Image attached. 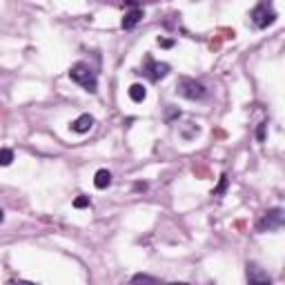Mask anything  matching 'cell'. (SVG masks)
<instances>
[{
  "mask_svg": "<svg viewBox=\"0 0 285 285\" xmlns=\"http://www.w3.org/2000/svg\"><path fill=\"white\" fill-rule=\"evenodd\" d=\"M245 274H247V281L249 285H270V274H267L263 267H258L256 263H247V270H245Z\"/></svg>",
  "mask_w": 285,
  "mask_h": 285,
  "instance_id": "8992f818",
  "label": "cell"
},
{
  "mask_svg": "<svg viewBox=\"0 0 285 285\" xmlns=\"http://www.w3.org/2000/svg\"><path fill=\"white\" fill-rule=\"evenodd\" d=\"M123 2H127V4H132V7H136L138 0H123Z\"/></svg>",
  "mask_w": 285,
  "mask_h": 285,
  "instance_id": "d6986e66",
  "label": "cell"
},
{
  "mask_svg": "<svg viewBox=\"0 0 285 285\" xmlns=\"http://www.w3.org/2000/svg\"><path fill=\"white\" fill-rule=\"evenodd\" d=\"M176 94L187 98V100H203L207 96V87L196 78H181L176 83Z\"/></svg>",
  "mask_w": 285,
  "mask_h": 285,
  "instance_id": "7a4b0ae2",
  "label": "cell"
},
{
  "mask_svg": "<svg viewBox=\"0 0 285 285\" xmlns=\"http://www.w3.org/2000/svg\"><path fill=\"white\" fill-rule=\"evenodd\" d=\"M94 185H96V190H107V187L111 185V172L109 169H98V172L94 174Z\"/></svg>",
  "mask_w": 285,
  "mask_h": 285,
  "instance_id": "9c48e42d",
  "label": "cell"
},
{
  "mask_svg": "<svg viewBox=\"0 0 285 285\" xmlns=\"http://www.w3.org/2000/svg\"><path fill=\"white\" fill-rule=\"evenodd\" d=\"M132 281L134 283H141V281H145V283H156L158 279H156V276H149V274H134Z\"/></svg>",
  "mask_w": 285,
  "mask_h": 285,
  "instance_id": "5bb4252c",
  "label": "cell"
},
{
  "mask_svg": "<svg viewBox=\"0 0 285 285\" xmlns=\"http://www.w3.org/2000/svg\"><path fill=\"white\" fill-rule=\"evenodd\" d=\"M141 20H142V9H141V7H134L132 11L125 13V18H123V22H120V27H123L125 31H129V29H134V27H136Z\"/></svg>",
  "mask_w": 285,
  "mask_h": 285,
  "instance_id": "ba28073f",
  "label": "cell"
},
{
  "mask_svg": "<svg viewBox=\"0 0 285 285\" xmlns=\"http://www.w3.org/2000/svg\"><path fill=\"white\" fill-rule=\"evenodd\" d=\"M2 218H4V212H2V209H0V223H2Z\"/></svg>",
  "mask_w": 285,
  "mask_h": 285,
  "instance_id": "ffe728a7",
  "label": "cell"
},
{
  "mask_svg": "<svg viewBox=\"0 0 285 285\" xmlns=\"http://www.w3.org/2000/svg\"><path fill=\"white\" fill-rule=\"evenodd\" d=\"M13 163V151L9 147H2L0 149V167H9Z\"/></svg>",
  "mask_w": 285,
  "mask_h": 285,
  "instance_id": "8fae6325",
  "label": "cell"
},
{
  "mask_svg": "<svg viewBox=\"0 0 285 285\" xmlns=\"http://www.w3.org/2000/svg\"><path fill=\"white\" fill-rule=\"evenodd\" d=\"M69 78L74 80L76 85H80L85 92H89V94L98 92V76H96V71H94V67L89 65V62L78 60L76 65H71L69 67Z\"/></svg>",
  "mask_w": 285,
  "mask_h": 285,
  "instance_id": "6da1fadb",
  "label": "cell"
},
{
  "mask_svg": "<svg viewBox=\"0 0 285 285\" xmlns=\"http://www.w3.org/2000/svg\"><path fill=\"white\" fill-rule=\"evenodd\" d=\"M142 71H145V74L149 76V80H154V83H156V80L165 78V76L169 74V65H167V62H156L151 56H147ZM142 71H138V74H142Z\"/></svg>",
  "mask_w": 285,
  "mask_h": 285,
  "instance_id": "5b68a950",
  "label": "cell"
},
{
  "mask_svg": "<svg viewBox=\"0 0 285 285\" xmlns=\"http://www.w3.org/2000/svg\"><path fill=\"white\" fill-rule=\"evenodd\" d=\"M89 205H92V200H89V196H78V198L74 200V207L76 209H83V207H89Z\"/></svg>",
  "mask_w": 285,
  "mask_h": 285,
  "instance_id": "4fadbf2b",
  "label": "cell"
},
{
  "mask_svg": "<svg viewBox=\"0 0 285 285\" xmlns=\"http://www.w3.org/2000/svg\"><path fill=\"white\" fill-rule=\"evenodd\" d=\"M127 94H129V98H132L134 102H142L147 98V89H145V85H141V83H134Z\"/></svg>",
  "mask_w": 285,
  "mask_h": 285,
  "instance_id": "30bf717a",
  "label": "cell"
},
{
  "mask_svg": "<svg viewBox=\"0 0 285 285\" xmlns=\"http://www.w3.org/2000/svg\"><path fill=\"white\" fill-rule=\"evenodd\" d=\"M227 183H230V181H227V174H221V181H218V187L212 191V196H223V194H225V191H227Z\"/></svg>",
  "mask_w": 285,
  "mask_h": 285,
  "instance_id": "7c38bea8",
  "label": "cell"
},
{
  "mask_svg": "<svg viewBox=\"0 0 285 285\" xmlns=\"http://www.w3.org/2000/svg\"><path fill=\"white\" fill-rule=\"evenodd\" d=\"M283 209L281 207H274V209H270V212H265L261 218H258V223H256V232H276V230H281L283 227Z\"/></svg>",
  "mask_w": 285,
  "mask_h": 285,
  "instance_id": "277c9868",
  "label": "cell"
},
{
  "mask_svg": "<svg viewBox=\"0 0 285 285\" xmlns=\"http://www.w3.org/2000/svg\"><path fill=\"white\" fill-rule=\"evenodd\" d=\"M92 127H94V116L92 114H80L78 118L69 125V129L76 132V134H87Z\"/></svg>",
  "mask_w": 285,
  "mask_h": 285,
  "instance_id": "52a82bcc",
  "label": "cell"
},
{
  "mask_svg": "<svg viewBox=\"0 0 285 285\" xmlns=\"http://www.w3.org/2000/svg\"><path fill=\"white\" fill-rule=\"evenodd\" d=\"M178 116H181V111H176V109H169V111H167V120L178 118Z\"/></svg>",
  "mask_w": 285,
  "mask_h": 285,
  "instance_id": "ac0fdd59",
  "label": "cell"
},
{
  "mask_svg": "<svg viewBox=\"0 0 285 285\" xmlns=\"http://www.w3.org/2000/svg\"><path fill=\"white\" fill-rule=\"evenodd\" d=\"M249 18H252V25L256 27V29H265V27H270L276 22V11L272 9L270 0H261V2L252 9Z\"/></svg>",
  "mask_w": 285,
  "mask_h": 285,
  "instance_id": "3957f363",
  "label": "cell"
},
{
  "mask_svg": "<svg viewBox=\"0 0 285 285\" xmlns=\"http://www.w3.org/2000/svg\"><path fill=\"white\" fill-rule=\"evenodd\" d=\"M158 45H160V47H165V49H169V47H174V40H167V38H158Z\"/></svg>",
  "mask_w": 285,
  "mask_h": 285,
  "instance_id": "2e32d148",
  "label": "cell"
},
{
  "mask_svg": "<svg viewBox=\"0 0 285 285\" xmlns=\"http://www.w3.org/2000/svg\"><path fill=\"white\" fill-rule=\"evenodd\" d=\"M134 190H136V191H145V190H147V183H145V181L134 183Z\"/></svg>",
  "mask_w": 285,
  "mask_h": 285,
  "instance_id": "e0dca14e",
  "label": "cell"
},
{
  "mask_svg": "<svg viewBox=\"0 0 285 285\" xmlns=\"http://www.w3.org/2000/svg\"><path fill=\"white\" fill-rule=\"evenodd\" d=\"M265 129H267V123H261V125H258V129H256V138H258V142L265 141Z\"/></svg>",
  "mask_w": 285,
  "mask_h": 285,
  "instance_id": "9a60e30c",
  "label": "cell"
}]
</instances>
